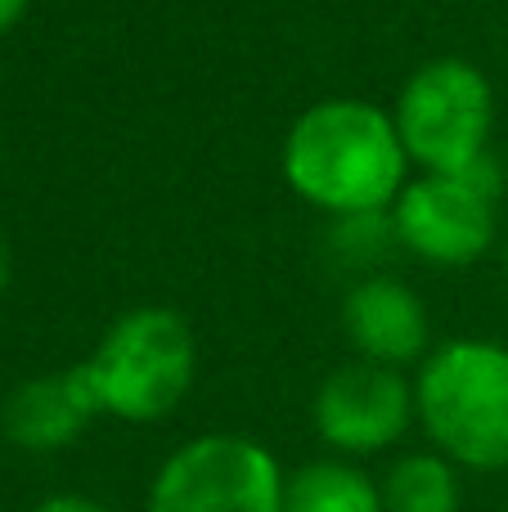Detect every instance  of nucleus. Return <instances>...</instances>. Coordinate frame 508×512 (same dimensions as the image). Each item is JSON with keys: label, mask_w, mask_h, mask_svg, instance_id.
Segmentation results:
<instances>
[{"label": "nucleus", "mask_w": 508, "mask_h": 512, "mask_svg": "<svg viewBox=\"0 0 508 512\" xmlns=\"http://www.w3.org/2000/svg\"><path fill=\"white\" fill-rule=\"evenodd\" d=\"M284 180L302 203L329 216L392 212L410 185V153L392 113L369 99L311 104L284 140Z\"/></svg>", "instance_id": "1"}, {"label": "nucleus", "mask_w": 508, "mask_h": 512, "mask_svg": "<svg viewBox=\"0 0 508 512\" xmlns=\"http://www.w3.org/2000/svg\"><path fill=\"white\" fill-rule=\"evenodd\" d=\"M414 414L450 463L508 468V346L486 337L432 346L414 378Z\"/></svg>", "instance_id": "2"}, {"label": "nucleus", "mask_w": 508, "mask_h": 512, "mask_svg": "<svg viewBox=\"0 0 508 512\" xmlns=\"http://www.w3.org/2000/svg\"><path fill=\"white\" fill-rule=\"evenodd\" d=\"M77 369L99 414L122 423H162L194 387L198 346L180 310L135 306L108 324V333Z\"/></svg>", "instance_id": "3"}, {"label": "nucleus", "mask_w": 508, "mask_h": 512, "mask_svg": "<svg viewBox=\"0 0 508 512\" xmlns=\"http://www.w3.org/2000/svg\"><path fill=\"white\" fill-rule=\"evenodd\" d=\"M392 122L410 162L423 171H468L477 167L495 131V90L486 72L468 59H428L405 77Z\"/></svg>", "instance_id": "4"}, {"label": "nucleus", "mask_w": 508, "mask_h": 512, "mask_svg": "<svg viewBox=\"0 0 508 512\" xmlns=\"http://www.w3.org/2000/svg\"><path fill=\"white\" fill-rule=\"evenodd\" d=\"M284 468L261 441L207 432L180 445L149 486V512H284Z\"/></svg>", "instance_id": "5"}, {"label": "nucleus", "mask_w": 508, "mask_h": 512, "mask_svg": "<svg viewBox=\"0 0 508 512\" xmlns=\"http://www.w3.org/2000/svg\"><path fill=\"white\" fill-rule=\"evenodd\" d=\"M500 176L482 158L468 171H423L392 203V234L405 252L432 265H473L495 243Z\"/></svg>", "instance_id": "6"}, {"label": "nucleus", "mask_w": 508, "mask_h": 512, "mask_svg": "<svg viewBox=\"0 0 508 512\" xmlns=\"http://www.w3.org/2000/svg\"><path fill=\"white\" fill-rule=\"evenodd\" d=\"M414 382L401 369L374 360H351L320 382L311 400V423L320 441L338 454H378L414 423Z\"/></svg>", "instance_id": "7"}, {"label": "nucleus", "mask_w": 508, "mask_h": 512, "mask_svg": "<svg viewBox=\"0 0 508 512\" xmlns=\"http://www.w3.org/2000/svg\"><path fill=\"white\" fill-rule=\"evenodd\" d=\"M342 328L347 342L356 346V360H374L387 369H405V364L428 355L432 324L428 306L410 283L392 279V274H374L360 279L342 301Z\"/></svg>", "instance_id": "8"}, {"label": "nucleus", "mask_w": 508, "mask_h": 512, "mask_svg": "<svg viewBox=\"0 0 508 512\" xmlns=\"http://www.w3.org/2000/svg\"><path fill=\"white\" fill-rule=\"evenodd\" d=\"M95 418H99V405H95V396H90L77 364L63 373L27 378L23 387H14V396L0 409L5 436L27 454L68 450Z\"/></svg>", "instance_id": "9"}, {"label": "nucleus", "mask_w": 508, "mask_h": 512, "mask_svg": "<svg viewBox=\"0 0 508 512\" xmlns=\"http://www.w3.org/2000/svg\"><path fill=\"white\" fill-rule=\"evenodd\" d=\"M284 512H383V490L356 463L315 459L284 481Z\"/></svg>", "instance_id": "10"}, {"label": "nucleus", "mask_w": 508, "mask_h": 512, "mask_svg": "<svg viewBox=\"0 0 508 512\" xmlns=\"http://www.w3.org/2000/svg\"><path fill=\"white\" fill-rule=\"evenodd\" d=\"M459 463L446 454H405L383 477V512H459Z\"/></svg>", "instance_id": "11"}, {"label": "nucleus", "mask_w": 508, "mask_h": 512, "mask_svg": "<svg viewBox=\"0 0 508 512\" xmlns=\"http://www.w3.org/2000/svg\"><path fill=\"white\" fill-rule=\"evenodd\" d=\"M32 512H108V508L86 495H54V499H45V504H36Z\"/></svg>", "instance_id": "12"}, {"label": "nucleus", "mask_w": 508, "mask_h": 512, "mask_svg": "<svg viewBox=\"0 0 508 512\" xmlns=\"http://www.w3.org/2000/svg\"><path fill=\"white\" fill-rule=\"evenodd\" d=\"M23 14H27V0H0V36L23 23Z\"/></svg>", "instance_id": "13"}, {"label": "nucleus", "mask_w": 508, "mask_h": 512, "mask_svg": "<svg viewBox=\"0 0 508 512\" xmlns=\"http://www.w3.org/2000/svg\"><path fill=\"white\" fill-rule=\"evenodd\" d=\"M5 283H9V248H5V239H0V292H5Z\"/></svg>", "instance_id": "14"}, {"label": "nucleus", "mask_w": 508, "mask_h": 512, "mask_svg": "<svg viewBox=\"0 0 508 512\" xmlns=\"http://www.w3.org/2000/svg\"><path fill=\"white\" fill-rule=\"evenodd\" d=\"M504 270H508V243H504Z\"/></svg>", "instance_id": "15"}]
</instances>
